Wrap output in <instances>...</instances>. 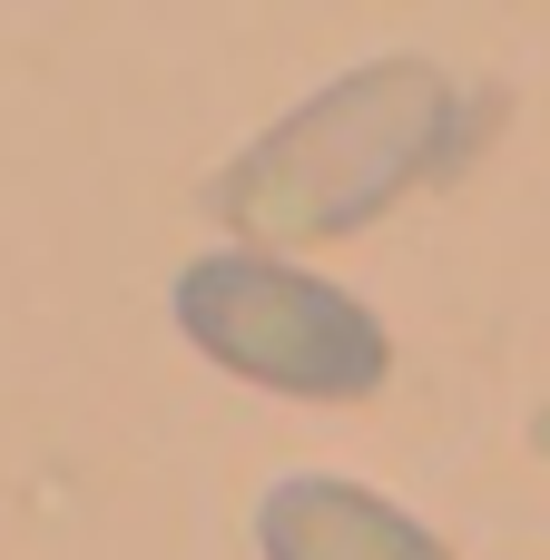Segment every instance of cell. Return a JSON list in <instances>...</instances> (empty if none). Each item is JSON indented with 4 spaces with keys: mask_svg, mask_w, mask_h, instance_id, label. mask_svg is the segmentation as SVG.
Masks as SVG:
<instances>
[{
    "mask_svg": "<svg viewBox=\"0 0 550 560\" xmlns=\"http://www.w3.org/2000/svg\"><path fill=\"white\" fill-rule=\"evenodd\" d=\"M453 148H463V89L433 59H374L344 69L325 98H305L285 128H266L217 177V217L256 246L354 236L403 187L443 177Z\"/></svg>",
    "mask_w": 550,
    "mask_h": 560,
    "instance_id": "obj_1",
    "label": "cell"
},
{
    "mask_svg": "<svg viewBox=\"0 0 550 560\" xmlns=\"http://www.w3.org/2000/svg\"><path fill=\"white\" fill-rule=\"evenodd\" d=\"M177 325L207 364L276 384V394H305V404H354L394 364L384 325L354 295H335L276 256H197L177 276Z\"/></svg>",
    "mask_w": 550,
    "mask_h": 560,
    "instance_id": "obj_2",
    "label": "cell"
},
{
    "mask_svg": "<svg viewBox=\"0 0 550 560\" xmlns=\"http://www.w3.org/2000/svg\"><path fill=\"white\" fill-rule=\"evenodd\" d=\"M256 541H266V560H453L394 502H374L354 482H315V472H295V482L266 492Z\"/></svg>",
    "mask_w": 550,
    "mask_h": 560,
    "instance_id": "obj_3",
    "label": "cell"
}]
</instances>
